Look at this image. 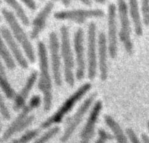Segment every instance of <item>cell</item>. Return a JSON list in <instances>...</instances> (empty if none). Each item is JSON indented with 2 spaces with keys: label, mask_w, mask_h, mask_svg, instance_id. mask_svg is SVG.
I'll list each match as a JSON object with an SVG mask.
<instances>
[{
  "label": "cell",
  "mask_w": 149,
  "mask_h": 143,
  "mask_svg": "<svg viewBox=\"0 0 149 143\" xmlns=\"http://www.w3.org/2000/svg\"><path fill=\"white\" fill-rule=\"evenodd\" d=\"M118 12L120 22V30L119 33L120 40L123 43L126 52L131 55L133 53V43L131 40V27L128 17L127 6L125 1H118Z\"/></svg>",
  "instance_id": "obj_7"
},
{
  "label": "cell",
  "mask_w": 149,
  "mask_h": 143,
  "mask_svg": "<svg viewBox=\"0 0 149 143\" xmlns=\"http://www.w3.org/2000/svg\"><path fill=\"white\" fill-rule=\"evenodd\" d=\"M59 131L60 128L58 126H55L49 129L40 137H38L32 143H47L55 135H56Z\"/></svg>",
  "instance_id": "obj_23"
},
{
  "label": "cell",
  "mask_w": 149,
  "mask_h": 143,
  "mask_svg": "<svg viewBox=\"0 0 149 143\" xmlns=\"http://www.w3.org/2000/svg\"><path fill=\"white\" fill-rule=\"evenodd\" d=\"M61 33V54L64 65L65 79L69 86L73 87L74 83L73 68L74 59L70 47L68 27L63 25L60 29Z\"/></svg>",
  "instance_id": "obj_5"
},
{
  "label": "cell",
  "mask_w": 149,
  "mask_h": 143,
  "mask_svg": "<svg viewBox=\"0 0 149 143\" xmlns=\"http://www.w3.org/2000/svg\"><path fill=\"white\" fill-rule=\"evenodd\" d=\"M141 139L143 143H149V137L146 133H142Z\"/></svg>",
  "instance_id": "obj_30"
},
{
  "label": "cell",
  "mask_w": 149,
  "mask_h": 143,
  "mask_svg": "<svg viewBox=\"0 0 149 143\" xmlns=\"http://www.w3.org/2000/svg\"><path fill=\"white\" fill-rule=\"evenodd\" d=\"M38 53L40 65V78L38 88L43 94L44 110L47 112L49 111L52 106V81L49 72L47 50L45 44L42 41L38 43Z\"/></svg>",
  "instance_id": "obj_1"
},
{
  "label": "cell",
  "mask_w": 149,
  "mask_h": 143,
  "mask_svg": "<svg viewBox=\"0 0 149 143\" xmlns=\"http://www.w3.org/2000/svg\"><path fill=\"white\" fill-rule=\"evenodd\" d=\"M41 104V97L38 95L33 96L21 110L20 113L6 129L1 137V142L8 141L13 135L20 132L30 126L34 120V116L29 114L34 109L38 108Z\"/></svg>",
  "instance_id": "obj_2"
},
{
  "label": "cell",
  "mask_w": 149,
  "mask_h": 143,
  "mask_svg": "<svg viewBox=\"0 0 149 143\" xmlns=\"http://www.w3.org/2000/svg\"><path fill=\"white\" fill-rule=\"evenodd\" d=\"M81 2L83 4L85 5L86 6H91V5H92V1L90 0H82V1H81Z\"/></svg>",
  "instance_id": "obj_31"
},
{
  "label": "cell",
  "mask_w": 149,
  "mask_h": 143,
  "mask_svg": "<svg viewBox=\"0 0 149 143\" xmlns=\"http://www.w3.org/2000/svg\"><path fill=\"white\" fill-rule=\"evenodd\" d=\"M1 55L8 69L12 70L15 68V62L2 40L1 41Z\"/></svg>",
  "instance_id": "obj_22"
},
{
  "label": "cell",
  "mask_w": 149,
  "mask_h": 143,
  "mask_svg": "<svg viewBox=\"0 0 149 143\" xmlns=\"http://www.w3.org/2000/svg\"><path fill=\"white\" fill-rule=\"evenodd\" d=\"M102 108V104L101 101H97L92 108L81 131L79 143H90L91 140L94 137L96 124L98 120Z\"/></svg>",
  "instance_id": "obj_11"
},
{
  "label": "cell",
  "mask_w": 149,
  "mask_h": 143,
  "mask_svg": "<svg viewBox=\"0 0 149 143\" xmlns=\"http://www.w3.org/2000/svg\"><path fill=\"white\" fill-rule=\"evenodd\" d=\"M49 46L54 79L55 84L59 86L62 85L59 43L57 34L54 32L49 33Z\"/></svg>",
  "instance_id": "obj_10"
},
{
  "label": "cell",
  "mask_w": 149,
  "mask_h": 143,
  "mask_svg": "<svg viewBox=\"0 0 149 143\" xmlns=\"http://www.w3.org/2000/svg\"><path fill=\"white\" fill-rule=\"evenodd\" d=\"M129 12L134 25L136 34L138 36H142L143 27L139 10L138 2L137 1H129Z\"/></svg>",
  "instance_id": "obj_19"
},
{
  "label": "cell",
  "mask_w": 149,
  "mask_h": 143,
  "mask_svg": "<svg viewBox=\"0 0 149 143\" xmlns=\"http://www.w3.org/2000/svg\"><path fill=\"white\" fill-rule=\"evenodd\" d=\"M24 4L28 7L30 10L34 11L36 9V4L34 1H22Z\"/></svg>",
  "instance_id": "obj_29"
},
{
  "label": "cell",
  "mask_w": 149,
  "mask_h": 143,
  "mask_svg": "<svg viewBox=\"0 0 149 143\" xmlns=\"http://www.w3.org/2000/svg\"><path fill=\"white\" fill-rule=\"evenodd\" d=\"M62 4L65 6V7H68L70 5L71 1H62Z\"/></svg>",
  "instance_id": "obj_32"
},
{
  "label": "cell",
  "mask_w": 149,
  "mask_h": 143,
  "mask_svg": "<svg viewBox=\"0 0 149 143\" xmlns=\"http://www.w3.org/2000/svg\"><path fill=\"white\" fill-rule=\"evenodd\" d=\"M95 34V24L94 22H91L88 27L87 36L88 77L90 80H93L94 79L97 71Z\"/></svg>",
  "instance_id": "obj_9"
},
{
  "label": "cell",
  "mask_w": 149,
  "mask_h": 143,
  "mask_svg": "<svg viewBox=\"0 0 149 143\" xmlns=\"http://www.w3.org/2000/svg\"><path fill=\"white\" fill-rule=\"evenodd\" d=\"M97 95V93L96 92L90 95L77 109L73 116L70 118L67 126L60 138V141L62 142H67L71 137L77 127L82 121L83 118L90 109Z\"/></svg>",
  "instance_id": "obj_6"
},
{
  "label": "cell",
  "mask_w": 149,
  "mask_h": 143,
  "mask_svg": "<svg viewBox=\"0 0 149 143\" xmlns=\"http://www.w3.org/2000/svg\"><path fill=\"white\" fill-rule=\"evenodd\" d=\"M6 4L10 6L15 11L17 16L20 20L24 26H29L30 24V21L29 18L27 16L24 9L22 6L16 1L13 0H8L5 1Z\"/></svg>",
  "instance_id": "obj_21"
},
{
  "label": "cell",
  "mask_w": 149,
  "mask_h": 143,
  "mask_svg": "<svg viewBox=\"0 0 149 143\" xmlns=\"http://www.w3.org/2000/svg\"><path fill=\"white\" fill-rule=\"evenodd\" d=\"M74 48L76 53L77 69L76 78L81 80L85 73L86 62L84 47V32L81 27L77 29L74 37Z\"/></svg>",
  "instance_id": "obj_12"
},
{
  "label": "cell",
  "mask_w": 149,
  "mask_h": 143,
  "mask_svg": "<svg viewBox=\"0 0 149 143\" xmlns=\"http://www.w3.org/2000/svg\"><path fill=\"white\" fill-rule=\"evenodd\" d=\"M0 85L2 90L8 99H14L15 98L16 93L8 82L4 67L2 64L0 65Z\"/></svg>",
  "instance_id": "obj_20"
},
{
  "label": "cell",
  "mask_w": 149,
  "mask_h": 143,
  "mask_svg": "<svg viewBox=\"0 0 149 143\" xmlns=\"http://www.w3.org/2000/svg\"><path fill=\"white\" fill-rule=\"evenodd\" d=\"M104 12L101 9H74L55 12L54 17L58 20H69L79 24H82L91 18H101Z\"/></svg>",
  "instance_id": "obj_8"
},
{
  "label": "cell",
  "mask_w": 149,
  "mask_h": 143,
  "mask_svg": "<svg viewBox=\"0 0 149 143\" xmlns=\"http://www.w3.org/2000/svg\"><path fill=\"white\" fill-rule=\"evenodd\" d=\"M98 138L94 143H107L108 141L113 139V135L107 132L105 130L100 128L98 132Z\"/></svg>",
  "instance_id": "obj_26"
},
{
  "label": "cell",
  "mask_w": 149,
  "mask_h": 143,
  "mask_svg": "<svg viewBox=\"0 0 149 143\" xmlns=\"http://www.w3.org/2000/svg\"><path fill=\"white\" fill-rule=\"evenodd\" d=\"M108 50L109 55L115 58L117 55V27L116 20V6L110 4L108 6Z\"/></svg>",
  "instance_id": "obj_13"
},
{
  "label": "cell",
  "mask_w": 149,
  "mask_h": 143,
  "mask_svg": "<svg viewBox=\"0 0 149 143\" xmlns=\"http://www.w3.org/2000/svg\"><path fill=\"white\" fill-rule=\"evenodd\" d=\"M37 77V72L36 71H33L29 78H27L24 86L23 87L20 92L16 95L14 99V103L13 105V109L16 111L22 110L26 106V102L32 89Z\"/></svg>",
  "instance_id": "obj_15"
},
{
  "label": "cell",
  "mask_w": 149,
  "mask_h": 143,
  "mask_svg": "<svg viewBox=\"0 0 149 143\" xmlns=\"http://www.w3.org/2000/svg\"><path fill=\"white\" fill-rule=\"evenodd\" d=\"M54 4L52 1L48 2L44 8L37 14L33 21L32 30L30 33V37L35 39L39 36L46 25L47 20L52 11Z\"/></svg>",
  "instance_id": "obj_14"
},
{
  "label": "cell",
  "mask_w": 149,
  "mask_h": 143,
  "mask_svg": "<svg viewBox=\"0 0 149 143\" xmlns=\"http://www.w3.org/2000/svg\"><path fill=\"white\" fill-rule=\"evenodd\" d=\"M141 12L143 20L145 26L149 25V1L144 0L141 1Z\"/></svg>",
  "instance_id": "obj_25"
},
{
  "label": "cell",
  "mask_w": 149,
  "mask_h": 143,
  "mask_svg": "<svg viewBox=\"0 0 149 143\" xmlns=\"http://www.w3.org/2000/svg\"><path fill=\"white\" fill-rule=\"evenodd\" d=\"M91 88V84L90 83H86L79 87L73 94L64 101L62 105L52 116L49 117L41 124V128L45 129L53 124L60 123L64 117L72 110L77 102L85 95Z\"/></svg>",
  "instance_id": "obj_3"
},
{
  "label": "cell",
  "mask_w": 149,
  "mask_h": 143,
  "mask_svg": "<svg viewBox=\"0 0 149 143\" xmlns=\"http://www.w3.org/2000/svg\"><path fill=\"white\" fill-rule=\"evenodd\" d=\"M147 125L148 130V132H149V120L147 121Z\"/></svg>",
  "instance_id": "obj_34"
},
{
  "label": "cell",
  "mask_w": 149,
  "mask_h": 143,
  "mask_svg": "<svg viewBox=\"0 0 149 143\" xmlns=\"http://www.w3.org/2000/svg\"><path fill=\"white\" fill-rule=\"evenodd\" d=\"M1 31L2 38L8 44L9 49L12 51L13 55H14L17 62L19 63V65L23 68H27L29 67L28 62L23 56L19 47L14 40L9 30L5 27H2Z\"/></svg>",
  "instance_id": "obj_16"
},
{
  "label": "cell",
  "mask_w": 149,
  "mask_h": 143,
  "mask_svg": "<svg viewBox=\"0 0 149 143\" xmlns=\"http://www.w3.org/2000/svg\"><path fill=\"white\" fill-rule=\"evenodd\" d=\"M98 58L100 78L104 81L108 77L107 65V40L105 34L101 32L98 36Z\"/></svg>",
  "instance_id": "obj_17"
},
{
  "label": "cell",
  "mask_w": 149,
  "mask_h": 143,
  "mask_svg": "<svg viewBox=\"0 0 149 143\" xmlns=\"http://www.w3.org/2000/svg\"><path fill=\"white\" fill-rule=\"evenodd\" d=\"M38 129H33L26 131L20 137L13 139L10 143H29L39 134Z\"/></svg>",
  "instance_id": "obj_24"
},
{
  "label": "cell",
  "mask_w": 149,
  "mask_h": 143,
  "mask_svg": "<svg viewBox=\"0 0 149 143\" xmlns=\"http://www.w3.org/2000/svg\"><path fill=\"white\" fill-rule=\"evenodd\" d=\"M0 110H1V113L2 116V117L6 120H9L10 119V112L6 106L3 100V97L1 96L0 98Z\"/></svg>",
  "instance_id": "obj_27"
},
{
  "label": "cell",
  "mask_w": 149,
  "mask_h": 143,
  "mask_svg": "<svg viewBox=\"0 0 149 143\" xmlns=\"http://www.w3.org/2000/svg\"><path fill=\"white\" fill-rule=\"evenodd\" d=\"M106 125L111 130L113 137L117 143H129L127 135L125 134L119 123L111 116L106 114L104 117Z\"/></svg>",
  "instance_id": "obj_18"
},
{
  "label": "cell",
  "mask_w": 149,
  "mask_h": 143,
  "mask_svg": "<svg viewBox=\"0 0 149 143\" xmlns=\"http://www.w3.org/2000/svg\"><path fill=\"white\" fill-rule=\"evenodd\" d=\"M1 12L4 19L9 25L15 38L23 48L29 61L31 62H34L36 58L33 46L24 31L18 23L15 15L11 11L6 8H3Z\"/></svg>",
  "instance_id": "obj_4"
},
{
  "label": "cell",
  "mask_w": 149,
  "mask_h": 143,
  "mask_svg": "<svg viewBox=\"0 0 149 143\" xmlns=\"http://www.w3.org/2000/svg\"><path fill=\"white\" fill-rule=\"evenodd\" d=\"M126 133L130 143H143L132 128H127L126 130Z\"/></svg>",
  "instance_id": "obj_28"
},
{
  "label": "cell",
  "mask_w": 149,
  "mask_h": 143,
  "mask_svg": "<svg viewBox=\"0 0 149 143\" xmlns=\"http://www.w3.org/2000/svg\"><path fill=\"white\" fill-rule=\"evenodd\" d=\"M95 2L97 3V4L104 5V4H105L106 1H104V0H98V1H95Z\"/></svg>",
  "instance_id": "obj_33"
}]
</instances>
